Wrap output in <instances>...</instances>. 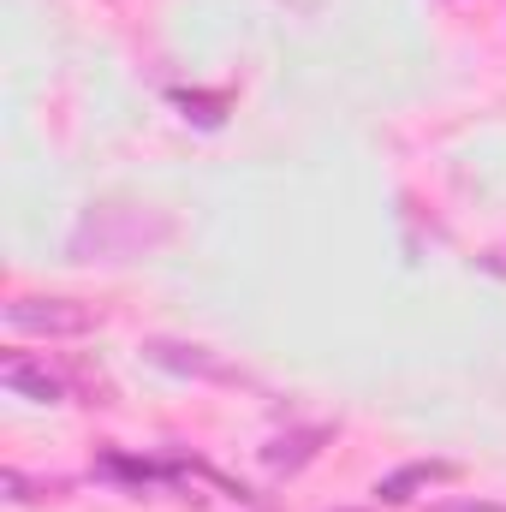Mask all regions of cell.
Instances as JSON below:
<instances>
[{
	"instance_id": "cell-1",
	"label": "cell",
	"mask_w": 506,
	"mask_h": 512,
	"mask_svg": "<svg viewBox=\"0 0 506 512\" xmlns=\"http://www.w3.org/2000/svg\"><path fill=\"white\" fill-rule=\"evenodd\" d=\"M6 328L18 334H42V340H72V334H90L96 316L72 298H12L6 304Z\"/></svg>"
},
{
	"instance_id": "cell-2",
	"label": "cell",
	"mask_w": 506,
	"mask_h": 512,
	"mask_svg": "<svg viewBox=\"0 0 506 512\" xmlns=\"http://www.w3.org/2000/svg\"><path fill=\"white\" fill-rule=\"evenodd\" d=\"M0 382L12 387V393H24V399H36V405H60L66 399V382L48 364H30V358H6L0 364Z\"/></svg>"
},
{
	"instance_id": "cell-3",
	"label": "cell",
	"mask_w": 506,
	"mask_h": 512,
	"mask_svg": "<svg viewBox=\"0 0 506 512\" xmlns=\"http://www.w3.org/2000/svg\"><path fill=\"white\" fill-rule=\"evenodd\" d=\"M447 477H453V465H447V459H417V465H399L393 477H381L376 495L387 501V507H405L417 489H429V483H447Z\"/></svg>"
},
{
	"instance_id": "cell-4",
	"label": "cell",
	"mask_w": 506,
	"mask_h": 512,
	"mask_svg": "<svg viewBox=\"0 0 506 512\" xmlns=\"http://www.w3.org/2000/svg\"><path fill=\"white\" fill-rule=\"evenodd\" d=\"M149 358L167 364V370H185V376H209V382H227L233 370L221 358H209V346H173V340H149Z\"/></svg>"
},
{
	"instance_id": "cell-5",
	"label": "cell",
	"mask_w": 506,
	"mask_h": 512,
	"mask_svg": "<svg viewBox=\"0 0 506 512\" xmlns=\"http://www.w3.org/2000/svg\"><path fill=\"white\" fill-rule=\"evenodd\" d=\"M322 441H328V429H292V435H274V441L262 447V459H268L274 471H298V465L316 459Z\"/></svg>"
},
{
	"instance_id": "cell-6",
	"label": "cell",
	"mask_w": 506,
	"mask_h": 512,
	"mask_svg": "<svg viewBox=\"0 0 506 512\" xmlns=\"http://www.w3.org/2000/svg\"><path fill=\"white\" fill-rule=\"evenodd\" d=\"M435 512H506V507H495V501H447V507H435Z\"/></svg>"
}]
</instances>
